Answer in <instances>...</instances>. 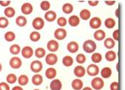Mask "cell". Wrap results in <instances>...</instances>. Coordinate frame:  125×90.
<instances>
[{"instance_id": "obj_7", "label": "cell", "mask_w": 125, "mask_h": 90, "mask_svg": "<svg viewBox=\"0 0 125 90\" xmlns=\"http://www.w3.org/2000/svg\"><path fill=\"white\" fill-rule=\"evenodd\" d=\"M9 65L13 69H19L22 65V61L19 57L13 56L10 59Z\"/></svg>"}, {"instance_id": "obj_5", "label": "cell", "mask_w": 125, "mask_h": 90, "mask_svg": "<svg viewBox=\"0 0 125 90\" xmlns=\"http://www.w3.org/2000/svg\"><path fill=\"white\" fill-rule=\"evenodd\" d=\"M99 67L95 64H91L86 69V72L91 77H95L99 73Z\"/></svg>"}, {"instance_id": "obj_23", "label": "cell", "mask_w": 125, "mask_h": 90, "mask_svg": "<svg viewBox=\"0 0 125 90\" xmlns=\"http://www.w3.org/2000/svg\"><path fill=\"white\" fill-rule=\"evenodd\" d=\"M91 13L90 10L88 9H83L80 11L79 18L83 21H87L91 18Z\"/></svg>"}, {"instance_id": "obj_41", "label": "cell", "mask_w": 125, "mask_h": 90, "mask_svg": "<svg viewBox=\"0 0 125 90\" xmlns=\"http://www.w3.org/2000/svg\"><path fill=\"white\" fill-rule=\"evenodd\" d=\"M9 25V21L6 17H0V28L5 29Z\"/></svg>"}, {"instance_id": "obj_4", "label": "cell", "mask_w": 125, "mask_h": 90, "mask_svg": "<svg viewBox=\"0 0 125 90\" xmlns=\"http://www.w3.org/2000/svg\"><path fill=\"white\" fill-rule=\"evenodd\" d=\"M43 69V64L40 60H34L30 64V70L35 74L39 73Z\"/></svg>"}, {"instance_id": "obj_29", "label": "cell", "mask_w": 125, "mask_h": 90, "mask_svg": "<svg viewBox=\"0 0 125 90\" xmlns=\"http://www.w3.org/2000/svg\"><path fill=\"white\" fill-rule=\"evenodd\" d=\"M4 13H5V17L8 18H13L15 14H16V10L13 8L12 7H8L5 9V11H4Z\"/></svg>"}, {"instance_id": "obj_27", "label": "cell", "mask_w": 125, "mask_h": 90, "mask_svg": "<svg viewBox=\"0 0 125 90\" xmlns=\"http://www.w3.org/2000/svg\"><path fill=\"white\" fill-rule=\"evenodd\" d=\"M16 24L20 27H24L27 25V20L26 17H24L23 16H19L16 18Z\"/></svg>"}, {"instance_id": "obj_1", "label": "cell", "mask_w": 125, "mask_h": 90, "mask_svg": "<svg viewBox=\"0 0 125 90\" xmlns=\"http://www.w3.org/2000/svg\"><path fill=\"white\" fill-rule=\"evenodd\" d=\"M83 51L87 54H93L96 49V43L92 40H87L83 45Z\"/></svg>"}, {"instance_id": "obj_11", "label": "cell", "mask_w": 125, "mask_h": 90, "mask_svg": "<svg viewBox=\"0 0 125 90\" xmlns=\"http://www.w3.org/2000/svg\"><path fill=\"white\" fill-rule=\"evenodd\" d=\"M46 48L52 53L56 52L59 49V43L56 40H50L46 44Z\"/></svg>"}, {"instance_id": "obj_12", "label": "cell", "mask_w": 125, "mask_h": 90, "mask_svg": "<svg viewBox=\"0 0 125 90\" xmlns=\"http://www.w3.org/2000/svg\"><path fill=\"white\" fill-rule=\"evenodd\" d=\"M85 73H86V70L82 65H77L74 69V75L76 77H77V78L84 77Z\"/></svg>"}, {"instance_id": "obj_50", "label": "cell", "mask_w": 125, "mask_h": 90, "mask_svg": "<svg viewBox=\"0 0 125 90\" xmlns=\"http://www.w3.org/2000/svg\"><path fill=\"white\" fill-rule=\"evenodd\" d=\"M82 90H93V89L91 87H89V86H86L85 88H83Z\"/></svg>"}, {"instance_id": "obj_53", "label": "cell", "mask_w": 125, "mask_h": 90, "mask_svg": "<svg viewBox=\"0 0 125 90\" xmlns=\"http://www.w3.org/2000/svg\"><path fill=\"white\" fill-rule=\"evenodd\" d=\"M33 90H40V89H33Z\"/></svg>"}, {"instance_id": "obj_17", "label": "cell", "mask_w": 125, "mask_h": 90, "mask_svg": "<svg viewBox=\"0 0 125 90\" xmlns=\"http://www.w3.org/2000/svg\"><path fill=\"white\" fill-rule=\"evenodd\" d=\"M44 18L48 22H53L57 18V13L53 10H49L44 14Z\"/></svg>"}, {"instance_id": "obj_16", "label": "cell", "mask_w": 125, "mask_h": 90, "mask_svg": "<svg viewBox=\"0 0 125 90\" xmlns=\"http://www.w3.org/2000/svg\"><path fill=\"white\" fill-rule=\"evenodd\" d=\"M68 23L72 27H77L80 23V18H79V16H76V15H73V16H71L69 19H68Z\"/></svg>"}, {"instance_id": "obj_46", "label": "cell", "mask_w": 125, "mask_h": 90, "mask_svg": "<svg viewBox=\"0 0 125 90\" xmlns=\"http://www.w3.org/2000/svg\"><path fill=\"white\" fill-rule=\"evenodd\" d=\"M11 2L10 1H8V0H5V1H0V5L2 7H6L8 8L10 5Z\"/></svg>"}, {"instance_id": "obj_35", "label": "cell", "mask_w": 125, "mask_h": 90, "mask_svg": "<svg viewBox=\"0 0 125 90\" xmlns=\"http://www.w3.org/2000/svg\"><path fill=\"white\" fill-rule=\"evenodd\" d=\"M10 52L13 55H18L21 52V47L18 44H13L10 47Z\"/></svg>"}, {"instance_id": "obj_44", "label": "cell", "mask_w": 125, "mask_h": 90, "mask_svg": "<svg viewBox=\"0 0 125 90\" xmlns=\"http://www.w3.org/2000/svg\"><path fill=\"white\" fill-rule=\"evenodd\" d=\"M110 90H119V85L117 81L112 82L110 86Z\"/></svg>"}, {"instance_id": "obj_34", "label": "cell", "mask_w": 125, "mask_h": 90, "mask_svg": "<svg viewBox=\"0 0 125 90\" xmlns=\"http://www.w3.org/2000/svg\"><path fill=\"white\" fill-rule=\"evenodd\" d=\"M5 40L7 42H13L16 39V35L12 31H8L5 34Z\"/></svg>"}, {"instance_id": "obj_3", "label": "cell", "mask_w": 125, "mask_h": 90, "mask_svg": "<svg viewBox=\"0 0 125 90\" xmlns=\"http://www.w3.org/2000/svg\"><path fill=\"white\" fill-rule=\"evenodd\" d=\"M67 36V32L63 28H57L55 29L54 32V37L57 40H64Z\"/></svg>"}, {"instance_id": "obj_9", "label": "cell", "mask_w": 125, "mask_h": 90, "mask_svg": "<svg viewBox=\"0 0 125 90\" xmlns=\"http://www.w3.org/2000/svg\"><path fill=\"white\" fill-rule=\"evenodd\" d=\"M21 54L24 59H30L34 54V51L30 46H24L21 49Z\"/></svg>"}, {"instance_id": "obj_42", "label": "cell", "mask_w": 125, "mask_h": 90, "mask_svg": "<svg viewBox=\"0 0 125 90\" xmlns=\"http://www.w3.org/2000/svg\"><path fill=\"white\" fill-rule=\"evenodd\" d=\"M10 86L8 83L1 82L0 83V90H10Z\"/></svg>"}, {"instance_id": "obj_31", "label": "cell", "mask_w": 125, "mask_h": 90, "mask_svg": "<svg viewBox=\"0 0 125 90\" xmlns=\"http://www.w3.org/2000/svg\"><path fill=\"white\" fill-rule=\"evenodd\" d=\"M102 60V56L100 53H96V52H94L91 55V61L96 64H98L99 62H101Z\"/></svg>"}, {"instance_id": "obj_18", "label": "cell", "mask_w": 125, "mask_h": 90, "mask_svg": "<svg viewBox=\"0 0 125 90\" xmlns=\"http://www.w3.org/2000/svg\"><path fill=\"white\" fill-rule=\"evenodd\" d=\"M72 87L74 90H82L83 88V82L80 78H75L72 82Z\"/></svg>"}, {"instance_id": "obj_14", "label": "cell", "mask_w": 125, "mask_h": 90, "mask_svg": "<svg viewBox=\"0 0 125 90\" xmlns=\"http://www.w3.org/2000/svg\"><path fill=\"white\" fill-rule=\"evenodd\" d=\"M62 86V82L60 81V79H57V78L53 79L49 84V88L51 90H61Z\"/></svg>"}, {"instance_id": "obj_43", "label": "cell", "mask_w": 125, "mask_h": 90, "mask_svg": "<svg viewBox=\"0 0 125 90\" xmlns=\"http://www.w3.org/2000/svg\"><path fill=\"white\" fill-rule=\"evenodd\" d=\"M112 36H113L112 39H113L114 41H118V40H119V30H118V29L114 30L113 32Z\"/></svg>"}, {"instance_id": "obj_22", "label": "cell", "mask_w": 125, "mask_h": 90, "mask_svg": "<svg viewBox=\"0 0 125 90\" xmlns=\"http://www.w3.org/2000/svg\"><path fill=\"white\" fill-rule=\"evenodd\" d=\"M62 64H63L65 67H69L73 65V64H74V59L71 56H69V55L65 56L63 58H62Z\"/></svg>"}, {"instance_id": "obj_39", "label": "cell", "mask_w": 125, "mask_h": 90, "mask_svg": "<svg viewBox=\"0 0 125 90\" xmlns=\"http://www.w3.org/2000/svg\"><path fill=\"white\" fill-rule=\"evenodd\" d=\"M67 23H68L67 19L65 17H60L57 19V24L60 28H62L65 26H66Z\"/></svg>"}, {"instance_id": "obj_20", "label": "cell", "mask_w": 125, "mask_h": 90, "mask_svg": "<svg viewBox=\"0 0 125 90\" xmlns=\"http://www.w3.org/2000/svg\"><path fill=\"white\" fill-rule=\"evenodd\" d=\"M57 75V70L54 67H49L45 71V76L48 79H54V78Z\"/></svg>"}, {"instance_id": "obj_28", "label": "cell", "mask_w": 125, "mask_h": 90, "mask_svg": "<svg viewBox=\"0 0 125 90\" xmlns=\"http://www.w3.org/2000/svg\"><path fill=\"white\" fill-rule=\"evenodd\" d=\"M62 10L65 14H70L74 10V7L71 3H65L62 7Z\"/></svg>"}, {"instance_id": "obj_37", "label": "cell", "mask_w": 125, "mask_h": 90, "mask_svg": "<svg viewBox=\"0 0 125 90\" xmlns=\"http://www.w3.org/2000/svg\"><path fill=\"white\" fill-rule=\"evenodd\" d=\"M17 76L13 74V73H10V74H8L7 75V78H6V81H7V83L9 84H13L14 83H16L17 81Z\"/></svg>"}, {"instance_id": "obj_13", "label": "cell", "mask_w": 125, "mask_h": 90, "mask_svg": "<svg viewBox=\"0 0 125 90\" xmlns=\"http://www.w3.org/2000/svg\"><path fill=\"white\" fill-rule=\"evenodd\" d=\"M102 25V20L99 17H94L90 19L89 26L93 29H98Z\"/></svg>"}, {"instance_id": "obj_36", "label": "cell", "mask_w": 125, "mask_h": 90, "mask_svg": "<svg viewBox=\"0 0 125 90\" xmlns=\"http://www.w3.org/2000/svg\"><path fill=\"white\" fill-rule=\"evenodd\" d=\"M41 39V34L38 31H33L30 35V40L32 42H38Z\"/></svg>"}, {"instance_id": "obj_52", "label": "cell", "mask_w": 125, "mask_h": 90, "mask_svg": "<svg viewBox=\"0 0 125 90\" xmlns=\"http://www.w3.org/2000/svg\"><path fill=\"white\" fill-rule=\"evenodd\" d=\"M116 70H117V71H118V63H117V64H116Z\"/></svg>"}, {"instance_id": "obj_8", "label": "cell", "mask_w": 125, "mask_h": 90, "mask_svg": "<svg viewBox=\"0 0 125 90\" xmlns=\"http://www.w3.org/2000/svg\"><path fill=\"white\" fill-rule=\"evenodd\" d=\"M58 61V57L55 54L51 53V54H48L47 55H46L45 57V62L48 65L52 66L56 64V63Z\"/></svg>"}, {"instance_id": "obj_45", "label": "cell", "mask_w": 125, "mask_h": 90, "mask_svg": "<svg viewBox=\"0 0 125 90\" xmlns=\"http://www.w3.org/2000/svg\"><path fill=\"white\" fill-rule=\"evenodd\" d=\"M88 5L91 7H96L99 5V1H96V0H90V1L88 2Z\"/></svg>"}, {"instance_id": "obj_6", "label": "cell", "mask_w": 125, "mask_h": 90, "mask_svg": "<svg viewBox=\"0 0 125 90\" xmlns=\"http://www.w3.org/2000/svg\"><path fill=\"white\" fill-rule=\"evenodd\" d=\"M32 25V27L34 28V29L41 30L44 27V25H45L44 20L41 17H37L33 19Z\"/></svg>"}, {"instance_id": "obj_47", "label": "cell", "mask_w": 125, "mask_h": 90, "mask_svg": "<svg viewBox=\"0 0 125 90\" xmlns=\"http://www.w3.org/2000/svg\"><path fill=\"white\" fill-rule=\"evenodd\" d=\"M104 3L108 6H113V5L115 4V1H114V0H110V1L106 0V1H104Z\"/></svg>"}, {"instance_id": "obj_30", "label": "cell", "mask_w": 125, "mask_h": 90, "mask_svg": "<svg viewBox=\"0 0 125 90\" xmlns=\"http://www.w3.org/2000/svg\"><path fill=\"white\" fill-rule=\"evenodd\" d=\"M17 81L21 86H26L29 83V77L27 75H21L17 79Z\"/></svg>"}, {"instance_id": "obj_49", "label": "cell", "mask_w": 125, "mask_h": 90, "mask_svg": "<svg viewBox=\"0 0 125 90\" xmlns=\"http://www.w3.org/2000/svg\"><path fill=\"white\" fill-rule=\"evenodd\" d=\"M115 16H116L117 18H119V16H120V10H119L118 8L115 10Z\"/></svg>"}, {"instance_id": "obj_2", "label": "cell", "mask_w": 125, "mask_h": 90, "mask_svg": "<svg viewBox=\"0 0 125 90\" xmlns=\"http://www.w3.org/2000/svg\"><path fill=\"white\" fill-rule=\"evenodd\" d=\"M91 87L95 90H100L104 86V82L103 79L100 77H94L91 81Z\"/></svg>"}, {"instance_id": "obj_32", "label": "cell", "mask_w": 125, "mask_h": 90, "mask_svg": "<svg viewBox=\"0 0 125 90\" xmlns=\"http://www.w3.org/2000/svg\"><path fill=\"white\" fill-rule=\"evenodd\" d=\"M104 24V26H105L106 28L113 29L115 26V21L112 18H107L105 19Z\"/></svg>"}, {"instance_id": "obj_51", "label": "cell", "mask_w": 125, "mask_h": 90, "mask_svg": "<svg viewBox=\"0 0 125 90\" xmlns=\"http://www.w3.org/2000/svg\"><path fill=\"white\" fill-rule=\"evenodd\" d=\"M2 64L0 63V72L2 71Z\"/></svg>"}, {"instance_id": "obj_40", "label": "cell", "mask_w": 125, "mask_h": 90, "mask_svg": "<svg viewBox=\"0 0 125 90\" xmlns=\"http://www.w3.org/2000/svg\"><path fill=\"white\" fill-rule=\"evenodd\" d=\"M76 61L78 64H84L86 62V56L83 54H79L76 56Z\"/></svg>"}, {"instance_id": "obj_38", "label": "cell", "mask_w": 125, "mask_h": 90, "mask_svg": "<svg viewBox=\"0 0 125 90\" xmlns=\"http://www.w3.org/2000/svg\"><path fill=\"white\" fill-rule=\"evenodd\" d=\"M40 8L43 11H49L51 8V4L49 1H42L40 4Z\"/></svg>"}, {"instance_id": "obj_26", "label": "cell", "mask_w": 125, "mask_h": 90, "mask_svg": "<svg viewBox=\"0 0 125 90\" xmlns=\"http://www.w3.org/2000/svg\"><path fill=\"white\" fill-rule=\"evenodd\" d=\"M115 45V42L111 37H107L104 41V46L109 50H111L112 48H113Z\"/></svg>"}, {"instance_id": "obj_24", "label": "cell", "mask_w": 125, "mask_h": 90, "mask_svg": "<svg viewBox=\"0 0 125 90\" xmlns=\"http://www.w3.org/2000/svg\"><path fill=\"white\" fill-rule=\"evenodd\" d=\"M43 77L41 75L37 73V74H35L32 78V83L33 85L35 86H40L43 83Z\"/></svg>"}, {"instance_id": "obj_21", "label": "cell", "mask_w": 125, "mask_h": 90, "mask_svg": "<svg viewBox=\"0 0 125 90\" xmlns=\"http://www.w3.org/2000/svg\"><path fill=\"white\" fill-rule=\"evenodd\" d=\"M101 76L102 77V78H109L111 75H112V70L109 67H103L101 71H100Z\"/></svg>"}, {"instance_id": "obj_15", "label": "cell", "mask_w": 125, "mask_h": 90, "mask_svg": "<svg viewBox=\"0 0 125 90\" xmlns=\"http://www.w3.org/2000/svg\"><path fill=\"white\" fill-rule=\"evenodd\" d=\"M79 44L75 41H71L67 44V50L71 54H75L79 51Z\"/></svg>"}, {"instance_id": "obj_10", "label": "cell", "mask_w": 125, "mask_h": 90, "mask_svg": "<svg viewBox=\"0 0 125 90\" xmlns=\"http://www.w3.org/2000/svg\"><path fill=\"white\" fill-rule=\"evenodd\" d=\"M21 11L24 15H30L33 11V6L30 2H25L21 5Z\"/></svg>"}, {"instance_id": "obj_25", "label": "cell", "mask_w": 125, "mask_h": 90, "mask_svg": "<svg viewBox=\"0 0 125 90\" xmlns=\"http://www.w3.org/2000/svg\"><path fill=\"white\" fill-rule=\"evenodd\" d=\"M104 57H105L107 61H108V62H113V61H115L116 59L117 55H116V53L114 51L110 50L107 52H106Z\"/></svg>"}, {"instance_id": "obj_48", "label": "cell", "mask_w": 125, "mask_h": 90, "mask_svg": "<svg viewBox=\"0 0 125 90\" xmlns=\"http://www.w3.org/2000/svg\"><path fill=\"white\" fill-rule=\"evenodd\" d=\"M12 90H24V89H23V88L21 86H15L12 89Z\"/></svg>"}, {"instance_id": "obj_19", "label": "cell", "mask_w": 125, "mask_h": 90, "mask_svg": "<svg viewBox=\"0 0 125 90\" xmlns=\"http://www.w3.org/2000/svg\"><path fill=\"white\" fill-rule=\"evenodd\" d=\"M105 37H106V33L102 29H97L94 33V37L97 41H102L104 40Z\"/></svg>"}, {"instance_id": "obj_33", "label": "cell", "mask_w": 125, "mask_h": 90, "mask_svg": "<svg viewBox=\"0 0 125 90\" xmlns=\"http://www.w3.org/2000/svg\"><path fill=\"white\" fill-rule=\"evenodd\" d=\"M34 54L35 56L38 58V59H41L43 58L46 56V51L43 48H38L35 49V51H34Z\"/></svg>"}]
</instances>
